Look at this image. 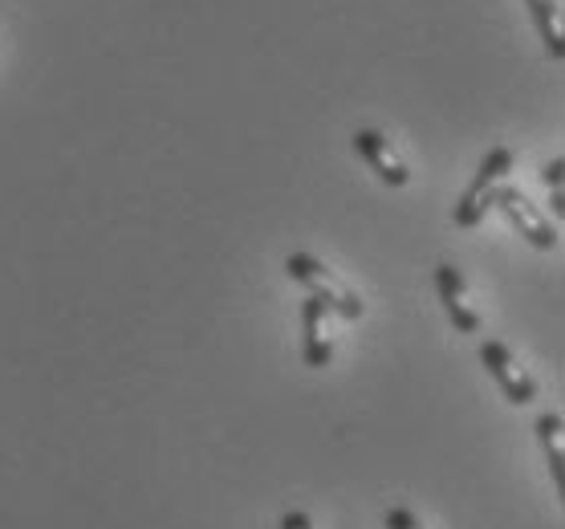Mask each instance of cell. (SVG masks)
<instances>
[{"label": "cell", "mask_w": 565, "mask_h": 529, "mask_svg": "<svg viewBox=\"0 0 565 529\" xmlns=\"http://www.w3.org/2000/svg\"><path fill=\"white\" fill-rule=\"evenodd\" d=\"M386 529H424L419 521H415L412 509H403V505H395V509H386Z\"/></svg>", "instance_id": "30bf717a"}, {"label": "cell", "mask_w": 565, "mask_h": 529, "mask_svg": "<svg viewBox=\"0 0 565 529\" xmlns=\"http://www.w3.org/2000/svg\"><path fill=\"white\" fill-rule=\"evenodd\" d=\"M480 362H484V371L497 379V388L504 391V400L513 403V408H529V403L537 400V383H533V374H529L525 367H516V359L509 355L504 342L484 338V342H480Z\"/></svg>", "instance_id": "277c9868"}, {"label": "cell", "mask_w": 565, "mask_h": 529, "mask_svg": "<svg viewBox=\"0 0 565 529\" xmlns=\"http://www.w3.org/2000/svg\"><path fill=\"white\" fill-rule=\"evenodd\" d=\"M281 529H313V526H309V517L301 514V509H289V514L281 517Z\"/></svg>", "instance_id": "7c38bea8"}, {"label": "cell", "mask_w": 565, "mask_h": 529, "mask_svg": "<svg viewBox=\"0 0 565 529\" xmlns=\"http://www.w3.org/2000/svg\"><path fill=\"white\" fill-rule=\"evenodd\" d=\"M525 4H529V17H533L541 41H545V53H550L553 62H562L565 38H562V9H557V0H525Z\"/></svg>", "instance_id": "ba28073f"}, {"label": "cell", "mask_w": 565, "mask_h": 529, "mask_svg": "<svg viewBox=\"0 0 565 529\" xmlns=\"http://www.w3.org/2000/svg\"><path fill=\"white\" fill-rule=\"evenodd\" d=\"M436 289L439 301H444V314L451 318V326L460 335H480V314L463 301V277L451 265H436Z\"/></svg>", "instance_id": "8992f818"}, {"label": "cell", "mask_w": 565, "mask_h": 529, "mask_svg": "<svg viewBox=\"0 0 565 529\" xmlns=\"http://www.w3.org/2000/svg\"><path fill=\"white\" fill-rule=\"evenodd\" d=\"M354 151H359V156L366 159V168L383 183H391V188H403V183L412 180L407 163L395 156V147H391V139H386L383 130H371V127L354 130Z\"/></svg>", "instance_id": "5b68a950"}, {"label": "cell", "mask_w": 565, "mask_h": 529, "mask_svg": "<svg viewBox=\"0 0 565 529\" xmlns=\"http://www.w3.org/2000/svg\"><path fill=\"white\" fill-rule=\"evenodd\" d=\"M285 273H289L294 282L306 285L309 297H318L326 310L342 314L347 322H359L362 314H366V301H362L330 265H321L313 253H289V257H285Z\"/></svg>", "instance_id": "6da1fadb"}, {"label": "cell", "mask_w": 565, "mask_h": 529, "mask_svg": "<svg viewBox=\"0 0 565 529\" xmlns=\"http://www.w3.org/2000/svg\"><path fill=\"white\" fill-rule=\"evenodd\" d=\"M562 176H565V159L562 156L550 159V163H545V171H541V180H545V188H550V192H562Z\"/></svg>", "instance_id": "8fae6325"}, {"label": "cell", "mask_w": 565, "mask_h": 529, "mask_svg": "<svg viewBox=\"0 0 565 529\" xmlns=\"http://www.w3.org/2000/svg\"><path fill=\"white\" fill-rule=\"evenodd\" d=\"M562 212H565V195L553 192V216H562Z\"/></svg>", "instance_id": "4fadbf2b"}, {"label": "cell", "mask_w": 565, "mask_h": 529, "mask_svg": "<svg viewBox=\"0 0 565 529\" xmlns=\"http://www.w3.org/2000/svg\"><path fill=\"white\" fill-rule=\"evenodd\" d=\"M492 208H501L504 220L513 224L516 233L525 236L533 248H557V229H553L550 220L541 216L537 204H529V195L521 192V188H509V183H501L497 188V195H492Z\"/></svg>", "instance_id": "3957f363"}, {"label": "cell", "mask_w": 565, "mask_h": 529, "mask_svg": "<svg viewBox=\"0 0 565 529\" xmlns=\"http://www.w3.org/2000/svg\"><path fill=\"white\" fill-rule=\"evenodd\" d=\"M513 171V147H492L489 156L480 159V168H476V180L463 188V195L456 200V212L451 220L460 224V229H476L480 220L489 216L492 208V195L497 188L504 183V176Z\"/></svg>", "instance_id": "7a4b0ae2"}, {"label": "cell", "mask_w": 565, "mask_h": 529, "mask_svg": "<svg viewBox=\"0 0 565 529\" xmlns=\"http://www.w3.org/2000/svg\"><path fill=\"white\" fill-rule=\"evenodd\" d=\"M537 436L541 448H545V461H550L553 485L562 493V473H565V452H562V412H545L537 420Z\"/></svg>", "instance_id": "9c48e42d"}, {"label": "cell", "mask_w": 565, "mask_h": 529, "mask_svg": "<svg viewBox=\"0 0 565 529\" xmlns=\"http://www.w3.org/2000/svg\"><path fill=\"white\" fill-rule=\"evenodd\" d=\"M321 318H326V306H321L318 297H306L301 301V359L306 367H330L334 359V347H330V338L321 330Z\"/></svg>", "instance_id": "52a82bcc"}]
</instances>
